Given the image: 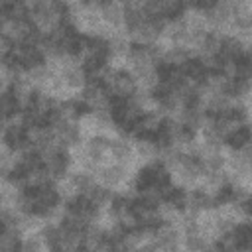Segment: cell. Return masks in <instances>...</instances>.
<instances>
[{
  "instance_id": "cell-1",
  "label": "cell",
  "mask_w": 252,
  "mask_h": 252,
  "mask_svg": "<svg viewBox=\"0 0 252 252\" xmlns=\"http://www.w3.org/2000/svg\"><path fill=\"white\" fill-rule=\"evenodd\" d=\"M250 140H252V128L250 124H242L224 138V146L230 150H242Z\"/></svg>"
},
{
  "instance_id": "cell-2",
  "label": "cell",
  "mask_w": 252,
  "mask_h": 252,
  "mask_svg": "<svg viewBox=\"0 0 252 252\" xmlns=\"http://www.w3.org/2000/svg\"><path fill=\"white\" fill-rule=\"evenodd\" d=\"M18 112H22V102L18 100V96L12 91H6L0 94V118L8 120L12 116H16Z\"/></svg>"
},
{
  "instance_id": "cell-3",
  "label": "cell",
  "mask_w": 252,
  "mask_h": 252,
  "mask_svg": "<svg viewBox=\"0 0 252 252\" xmlns=\"http://www.w3.org/2000/svg\"><path fill=\"white\" fill-rule=\"evenodd\" d=\"M18 252H49V250L39 232H30V234H22Z\"/></svg>"
},
{
  "instance_id": "cell-4",
  "label": "cell",
  "mask_w": 252,
  "mask_h": 252,
  "mask_svg": "<svg viewBox=\"0 0 252 252\" xmlns=\"http://www.w3.org/2000/svg\"><path fill=\"white\" fill-rule=\"evenodd\" d=\"M22 234L16 230H0V252H18Z\"/></svg>"
},
{
  "instance_id": "cell-5",
  "label": "cell",
  "mask_w": 252,
  "mask_h": 252,
  "mask_svg": "<svg viewBox=\"0 0 252 252\" xmlns=\"http://www.w3.org/2000/svg\"><path fill=\"white\" fill-rule=\"evenodd\" d=\"M12 75L14 73L6 65L0 63V94L6 93V91H10V87H12Z\"/></svg>"
},
{
  "instance_id": "cell-6",
  "label": "cell",
  "mask_w": 252,
  "mask_h": 252,
  "mask_svg": "<svg viewBox=\"0 0 252 252\" xmlns=\"http://www.w3.org/2000/svg\"><path fill=\"white\" fill-rule=\"evenodd\" d=\"M12 49H14V43L0 32V63L4 65V61L8 59V55L12 53Z\"/></svg>"
}]
</instances>
